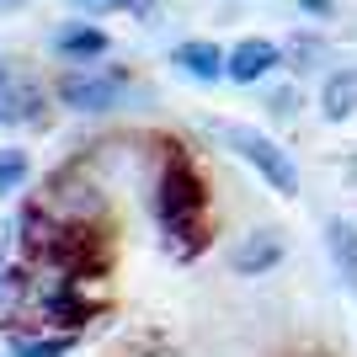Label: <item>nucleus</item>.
Here are the masks:
<instances>
[{"mask_svg": "<svg viewBox=\"0 0 357 357\" xmlns=\"http://www.w3.org/2000/svg\"><path fill=\"white\" fill-rule=\"evenodd\" d=\"M149 208L160 224V240L176 261H197V256L213 245V208H208V181L197 171V160L187 149H160V165H155V192H149Z\"/></svg>", "mask_w": 357, "mask_h": 357, "instance_id": "1", "label": "nucleus"}, {"mask_svg": "<svg viewBox=\"0 0 357 357\" xmlns=\"http://www.w3.org/2000/svg\"><path fill=\"white\" fill-rule=\"evenodd\" d=\"M213 139H219L229 155H240V160L251 165L256 176L267 181V192L298 197V165L267 128H251V123H213Z\"/></svg>", "mask_w": 357, "mask_h": 357, "instance_id": "2", "label": "nucleus"}, {"mask_svg": "<svg viewBox=\"0 0 357 357\" xmlns=\"http://www.w3.org/2000/svg\"><path fill=\"white\" fill-rule=\"evenodd\" d=\"M128 86H134V75L123 64H70L54 80V102L70 112H112L128 96Z\"/></svg>", "mask_w": 357, "mask_h": 357, "instance_id": "3", "label": "nucleus"}, {"mask_svg": "<svg viewBox=\"0 0 357 357\" xmlns=\"http://www.w3.org/2000/svg\"><path fill=\"white\" fill-rule=\"evenodd\" d=\"M38 208L59 224V229H91V224L102 219L107 197H102V187H96V181H91L80 165H64V171H54V176L43 181Z\"/></svg>", "mask_w": 357, "mask_h": 357, "instance_id": "4", "label": "nucleus"}, {"mask_svg": "<svg viewBox=\"0 0 357 357\" xmlns=\"http://www.w3.org/2000/svg\"><path fill=\"white\" fill-rule=\"evenodd\" d=\"M283 256H288V235L278 224H256L229 245V272L235 278H267L272 267H283Z\"/></svg>", "mask_w": 357, "mask_h": 357, "instance_id": "5", "label": "nucleus"}, {"mask_svg": "<svg viewBox=\"0 0 357 357\" xmlns=\"http://www.w3.org/2000/svg\"><path fill=\"white\" fill-rule=\"evenodd\" d=\"M278 64H283V43H272V38H240V43L224 54V80H235V86H261Z\"/></svg>", "mask_w": 357, "mask_h": 357, "instance_id": "6", "label": "nucleus"}, {"mask_svg": "<svg viewBox=\"0 0 357 357\" xmlns=\"http://www.w3.org/2000/svg\"><path fill=\"white\" fill-rule=\"evenodd\" d=\"M48 43H54V54H59L64 64H96V59H107L112 38H107L96 22H64Z\"/></svg>", "mask_w": 357, "mask_h": 357, "instance_id": "7", "label": "nucleus"}, {"mask_svg": "<svg viewBox=\"0 0 357 357\" xmlns=\"http://www.w3.org/2000/svg\"><path fill=\"white\" fill-rule=\"evenodd\" d=\"M171 64H176L187 80H197V86H219L224 80V48L208 43V38H187V43L171 48Z\"/></svg>", "mask_w": 357, "mask_h": 357, "instance_id": "8", "label": "nucleus"}, {"mask_svg": "<svg viewBox=\"0 0 357 357\" xmlns=\"http://www.w3.org/2000/svg\"><path fill=\"white\" fill-rule=\"evenodd\" d=\"M326 251H331V267H336L342 288L357 294V219L331 213V219H326Z\"/></svg>", "mask_w": 357, "mask_h": 357, "instance_id": "9", "label": "nucleus"}, {"mask_svg": "<svg viewBox=\"0 0 357 357\" xmlns=\"http://www.w3.org/2000/svg\"><path fill=\"white\" fill-rule=\"evenodd\" d=\"M320 118L326 123L357 118V64H342V70L326 75V86H320Z\"/></svg>", "mask_w": 357, "mask_h": 357, "instance_id": "10", "label": "nucleus"}, {"mask_svg": "<svg viewBox=\"0 0 357 357\" xmlns=\"http://www.w3.org/2000/svg\"><path fill=\"white\" fill-rule=\"evenodd\" d=\"M331 59V43L320 38V32H294L283 43V64L294 75H310V70H320V64Z\"/></svg>", "mask_w": 357, "mask_h": 357, "instance_id": "11", "label": "nucleus"}, {"mask_svg": "<svg viewBox=\"0 0 357 357\" xmlns=\"http://www.w3.org/2000/svg\"><path fill=\"white\" fill-rule=\"evenodd\" d=\"M75 331H38V336H11V357H70Z\"/></svg>", "mask_w": 357, "mask_h": 357, "instance_id": "12", "label": "nucleus"}, {"mask_svg": "<svg viewBox=\"0 0 357 357\" xmlns=\"http://www.w3.org/2000/svg\"><path fill=\"white\" fill-rule=\"evenodd\" d=\"M27 176H32V155H27V149H16V144H6V149H0V197L22 192Z\"/></svg>", "mask_w": 357, "mask_h": 357, "instance_id": "13", "label": "nucleus"}, {"mask_svg": "<svg viewBox=\"0 0 357 357\" xmlns=\"http://www.w3.org/2000/svg\"><path fill=\"white\" fill-rule=\"evenodd\" d=\"M22 75H27L22 64L0 54V128H11V123H16V102H22Z\"/></svg>", "mask_w": 357, "mask_h": 357, "instance_id": "14", "label": "nucleus"}, {"mask_svg": "<svg viewBox=\"0 0 357 357\" xmlns=\"http://www.w3.org/2000/svg\"><path fill=\"white\" fill-rule=\"evenodd\" d=\"M267 112H272L278 123H288V118L298 112V91H294V86H272V91H267Z\"/></svg>", "mask_w": 357, "mask_h": 357, "instance_id": "15", "label": "nucleus"}, {"mask_svg": "<svg viewBox=\"0 0 357 357\" xmlns=\"http://www.w3.org/2000/svg\"><path fill=\"white\" fill-rule=\"evenodd\" d=\"M310 22H336V0H294Z\"/></svg>", "mask_w": 357, "mask_h": 357, "instance_id": "16", "label": "nucleus"}, {"mask_svg": "<svg viewBox=\"0 0 357 357\" xmlns=\"http://www.w3.org/2000/svg\"><path fill=\"white\" fill-rule=\"evenodd\" d=\"M155 6H160V0H112V11H128V16H139V22H149Z\"/></svg>", "mask_w": 357, "mask_h": 357, "instance_id": "17", "label": "nucleus"}, {"mask_svg": "<svg viewBox=\"0 0 357 357\" xmlns=\"http://www.w3.org/2000/svg\"><path fill=\"white\" fill-rule=\"evenodd\" d=\"M70 6H80V11H96V16L112 11V0H70Z\"/></svg>", "mask_w": 357, "mask_h": 357, "instance_id": "18", "label": "nucleus"}, {"mask_svg": "<svg viewBox=\"0 0 357 357\" xmlns=\"http://www.w3.org/2000/svg\"><path fill=\"white\" fill-rule=\"evenodd\" d=\"M342 171H347V181H352V187H357V149H352V155H347V165H342Z\"/></svg>", "mask_w": 357, "mask_h": 357, "instance_id": "19", "label": "nucleus"}, {"mask_svg": "<svg viewBox=\"0 0 357 357\" xmlns=\"http://www.w3.org/2000/svg\"><path fill=\"white\" fill-rule=\"evenodd\" d=\"M6 278H11V267H6V261H0V298H6Z\"/></svg>", "mask_w": 357, "mask_h": 357, "instance_id": "20", "label": "nucleus"}, {"mask_svg": "<svg viewBox=\"0 0 357 357\" xmlns=\"http://www.w3.org/2000/svg\"><path fill=\"white\" fill-rule=\"evenodd\" d=\"M11 6H27V0H0V11H11Z\"/></svg>", "mask_w": 357, "mask_h": 357, "instance_id": "21", "label": "nucleus"}]
</instances>
